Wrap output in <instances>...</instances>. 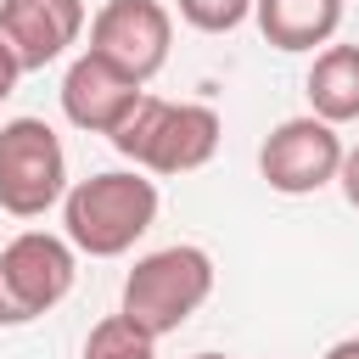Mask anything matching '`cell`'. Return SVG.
<instances>
[{
    "instance_id": "cell-5",
    "label": "cell",
    "mask_w": 359,
    "mask_h": 359,
    "mask_svg": "<svg viewBox=\"0 0 359 359\" xmlns=\"http://www.w3.org/2000/svg\"><path fill=\"white\" fill-rule=\"evenodd\" d=\"M73 247L50 230H22L0 247V325H34L73 292Z\"/></svg>"
},
{
    "instance_id": "cell-2",
    "label": "cell",
    "mask_w": 359,
    "mask_h": 359,
    "mask_svg": "<svg viewBox=\"0 0 359 359\" xmlns=\"http://www.w3.org/2000/svg\"><path fill=\"white\" fill-rule=\"evenodd\" d=\"M219 112L202 107V101H157V95H140L135 112L107 135L135 168L146 174H196L213 151H219Z\"/></svg>"
},
{
    "instance_id": "cell-1",
    "label": "cell",
    "mask_w": 359,
    "mask_h": 359,
    "mask_svg": "<svg viewBox=\"0 0 359 359\" xmlns=\"http://www.w3.org/2000/svg\"><path fill=\"white\" fill-rule=\"evenodd\" d=\"M151 224H157V180H146V174H135V168L90 174V180L67 185V196H62L67 247H79V252H90V258H118V252H129Z\"/></svg>"
},
{
    "instance_id": "cell-8",
    "label": "cell",
    "mask_w": 359,
    "mask_h": 359,
    "mask_svg": "<svg viewBox=\"0 0 359 359\" xmlns=\"http://www.w3.org/2000/svg\"><path fill=\"white\" fill-rule=\"evenodd\" d=\"M84 34V0H0V45L22 73L50 67L79 45Z\"/></svg>"
},
{
    "instance_id": "cell-4",
    "label": "cell",
    "mask_w": 359,
    "mask_h": 359,
    "mask_svg": "<svg viewBox=\"0 0 359 359\" xmlns=\"http://www.w3.org/2000/svg\"><path fill=\"white\" fill-rule=\"evenodd\" d=\"M67 196V151L45 118L0 123V208L11 219H39Z\"/></svg>"
},
{
    "instance_id": "cell-14",
    "label": "cell",
    "mask_w": 359,
    "mask_h": 359,
    "mask_svg": "<svg viewBox=\"0 0 359 359\" xmlns=\"http://www.w3.org/2000/svg\"><path fill=\"white\" fill-rule=\"evenodd\" d=\"M337 180H342V196L359 208V146H353V151H342V168H337Z\"/></svg>"
},
{
    "instance_id": "cell-6",
    "label": "cell",
    "mask_w": 359,
    "mask_h": 359,
    "mask_svg": "<svg viewBox=\"0 0 359 359\" xmlns=\"http://www.w3.org/2000/svg\"><path fill=\"white\" fill-rule=\"evenodd\" d=\"M168 45H174V17H168L163 0H107L90 17V50L107 56L135 84L163 73Z\"/></svg>"
},
{
    "instance_id": "cell-13",
    "label": "cell",
    "mask_w": 359,
    "mask_h": 359,
    "mask_svg": "<svg viewBox=\"0 0 359 359\" xmlns=\"http://www.w3.org/2000/svg\"><path fill=\"white\" fill-rule=\"evenodd\" d=\"M180 17L202 34H230L252 17V0H180Z\"/></svg>"
},
{
    "instance_id": "cell-11",
    "label": "cell",
    "mask_w": 359,
    "mask_h": 359,
    "mask_svg": "<svg viewBox=\"0 0 359 359\" xmlns=\"http://www.w3.org/2000/svg\"><path fill=\"white\" fill-rule=\"evenodd\" d=\"M309 107L320 123H359V45H325L309 67Z\"/></svg>"
},
{
    "instance_id": "cell-10",
    "label": "cell",
    "mask_w": 359,
    "mask_h": 359,
    "mask_svg": "<svg viewBox=\"0 0 359 359\" xmlns=\"http://www.w3.org/2000/svg\"><path fill=\"white\" fill-rule=\"evenodd\" d=\"M252 17L275 50H314L337 39L342 0H252Z\"/></svg>"
},
{
    "instance_id": "cell-7",
    "label": "cell",
    "mask_w": 359,
    "mask_h": 359,
    "mask_svg": "<svg viewBox=\"0 0 359 359\" xmlns=\"http://www.w3.org/2000/svg\"><path fill=\"white\" fill-rule=\"evenodd\" d=\"M342 151H348L342 135H337L331 123H320L314 112H309V118H286V123H275L269 140L258 146V174H264L269 191H280V196H309V191H320V185L337 180Z\"/></svg>"
},
{
    "instance_id": "cell-12",
    "label": "cell",
    "mask_w": 359,
    "mask_h": 359,
    "mask_svg": "<svg viewBox=\"0 0 359 359\" xmlns=\"http://www.w3.org/2000/svg\"><path fill=\"white\" fill-rule=\"evenodd\" d=\"M84 359H157V342H151L140 325H129L123 314H107V320L90 325Z\"/></svg>"
},
{
    "instance_id": "cell-16",
    "label": "cell",
    "mask_w": 359,
    "mask_h": 359,
    "mask_svg": "<svg viewBox=\"0 0 359 359\" xmlns=\"http://www.w3.org/2000/svg\"><path fill=\"white\" fill-rule=\"evenodd\" d=\"M325 359H359V337H342V342H331V348H325Z\"/></svg>"
},
{
    "instance_id": "cell-9",
    "label": "cell",
    "mask_w": 359,
    "mask_h": 359,
    "mask_svg": "<svg viewBox=\"0 0 359 359\" xmlns=\"http://www.w3.org/2000/svg\"><path fill=\"white\" fill-rule=\"evenodd\" d=\"M140 95H146V90H140L129 73H118L107 56H95V50L73 56L67 73H62V112H67L73 129H90V135H112V129L135 112Z\"/></svg>"
},
{
    "instance_id": "cell-3",
    "label": "cell",
    "mask_w": 359,
    "mask_h": 359,
    "mask_svg": "<svg viewBox=\"0 0 359 359\" xmlns=\"http://www.w3.org/2000/svg\"><path fill=\"white\" fill-rule=\"evenodd\" d=\"M208 297H213V258L202 247L180 241V247H157V252L135 258V269L123 280L118 314L157 342V337L180 331Z\"/></svg>"
},
{
    "instance_id": "cell-15",
    "label": "cell",
    "mask_w": 359,
    "mask_h": 359,
    "mask_svg": "<svg viewBox=\"0 0 359 359\" xmlns=\"http://www.w3.org/2000/svg\"><path fill=\"white\" fill-rule=\"evenodd\" d=\"M17 79H22V67H17V62H11V50L0 45V101H6L11 90H17Z\"/></svg>"
},
{
    "instance_id": "cell-17",
    "label": "cell",
    "mask_w": 359,
    "mask_h": 359,
    "mask_svg": "<svg viewBox=\"0 0 359 359\" xmlns=\"http://www.w3.org/2000/svg\"><path fill=\"white\" fill-rule=\"evenodd\" d=\"M196 359H224V353H196Z\"/></svg>"
}]
</instances>
